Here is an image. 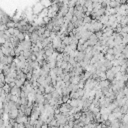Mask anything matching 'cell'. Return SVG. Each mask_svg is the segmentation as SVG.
Instances as JSON below:
<instances>
[{
	"mask_svg": "<svg viewBox=\"0 0 128 128\" xmlns=\"http://www.w3.org/2000/svg\"><path fill=\"white\" fill-rule=\"evenodd\" d=\"M44 9V7H43V5L41 4V2H38V3H36L33 7H32V12H33V14L34 15H36V16H38L39 14H40V12Z\"/></svg>",
	"mask_w": 128,
	"mask_h": 128,
	"instance_id": "6da1fadb",
	"label": "cell"
},
{
	"mask_svg": "<svg viewBox=\"0 0 128 128\" xmlns=\"http://www.w3.org/2000/svg\"><path fill=\"white\" fill-rule=\"evenodd\" d=\"M99 87H100V89L111 87V82L108 81V80H101V81L99 82Z\"/></svg>",
	"mask_w": 128,
	"mask_h": 128,
	"instance_id": "7a4b0ae2",
	"label": "cell"
},
{
	"mask_svg": "<svg viewBox=\"0 0 128 128\" xmlns=\"http://www.w3.org/2000/svg\"><path fill=\"white\" fill-rule=\"evenodd\" d=\"M10 94H11V95H14V96H18V97H20V94H21V88H19V87H17V86H15V87L11 88V90H10Z\"/></svg>",
	"mask_w": 128,
	"mask_h": 128,
	"instance_id": "3957f363",
	"label": "cell"
},
{
	"mask_svg": "<svg viewBox=\"0 0 128 128\" xmlns=\"http://www.w3.org/2000/svg\"><path fill=\"white\" fill-rule=\"evenodd\" d=\"M105 74H106V80H108V81H110V82L115 78V74H114L111 70H107V71L105 72Z\"/></svg>",
	"mask_w": 128,
	"mask_h": 128,
	"instance_id": "277c9868",
	"label": "cell"
},
{
	"mask_svg": "<svg viewBox=\"0 0 128 128\" xmlns=\"http://www.w3.org/2000/svg\"><path fill=\"white\" fill-rule=\"evenodd\" d=\"M120 5H121V1H114V0H112V1H110L109 2V7L110 8H118V7H120Z\"/></svg>",
	"mask_w": 128,
	"mask_h": 128,
	"instance_id": "5b68a950",
	"label": "cell"
},
{
	"mask_svg": "<svg viewBox=\"0 0 128 128\" xmlns=\"http://www.w3.org/2000/svg\"><path fill=\"white\" fill-rule=\"evenodd\" d=\"M9 119H16L18 117V109H15V110H11L9 112Z\"/></svg>",
	"mask_w": 128,
	"mask_h": 128,
	"instance_id": "8992f818",
	"label": "cell"
},
{
	"mask_svg": "<svg viewBox=\"0 0 128 128\" xmlns=\"http://www.w3.org/2000/svg\"><path fill=\"white\" fill-rule=\"evenodd\" d=\"M70 83L71 84H74V85H78L79 84V82H80V77L79 76H73V77H71L70 78Z\"/></svg>",
	"mask_w": 128,
	"mask_h": 128,
	"instance_id": "52a82bcc",
	"label": "cell"
},
{
	"mask_svg": "<svg viewBox=\"0 0 128 128\" xmlns=\"http://www.w3.org/2000/svg\"><path fill=\"white\" fill-rule=\"evenodd\" d=\"M87 46L85 44H77V47H76V50L78 52H84L85 50H86Z\"/></svg>",
	"mask_w": 128,
	"mask_h": 128,
	"instance_id": "ba28073f",
	"label": "cell"
},
{
	"mask_svg": "<svg viewBox=\"0 0 128 128\" xmlns=\"http://www.w3.org/2000/svg\"><path fill=\"white\" fill-rule=\"evenodd\" d=\"M69 98H70V99H80L79 94L77 93V91H76V92H71V93L69 94Z\"/></svg>",
	"mask_w": 128,
	"mask_h": 128,
	"instance_id": "9c48e42d",
	"label": "cell"
},
{
	"mask_svg": "<svg viewBox=\"0 0 128 128\" xmlns=\"http://www.w3.org/2000/svg\"><path fill=\"white\" fill-rule=\"evenodd\" d=\"M110 70H111L114 74H117V73H119V72L121 71V68H120V66H113Z\"/></svg>",
	"mask_w": 128,
	"mask_h": 128,
	"instance_id": "30bf717a",
	"label": "cell"
},
{
	"mask_svg": "<svg viewBox=\"0 0 128 128\" xmlns=\"http://www.w3.org/2000/svg\"><path fill=\"white\" fill-rule=\"evenodd\" d=\"M2 89H3V91H4L6 94H9V93H10V90H11V88H10V86H9L8 84H5L4 86L2 87Z\"/></svg>",
	"mask_w": 128,
	"mask_h": 128,
	"instance_id": "8fae6325",
	"label": "cell"
},
{
	"mask_svg": "<svg viewBox=\"0 0 128 128\" xmlns=\"http://www.w3.org/2000/svg\"><path fill=\"white\" fill-rule=\"evenodd\" d=\"M111 64H112V66H120L121 65V61L118 60V59H114V60L111 61Z\"/></svg>",
	"mask_w": 128,
	"mask_h": 128,
	"instance_id": "7c38bea8",
	"label": "cell"
},
{
	"mask_svg": "<svg viewBox=\"0 0 128 128\" xmlns=\"http://www.w3.org/2000/svg\"><path fill=\"white\" fill-rule=\"evenodd\" d=\"M48 126H56L58 127V123H57V120L55 118H53L49 123H48Z\"/></svg>",
	"mask_w": 128,
	"mask_h": 128,
	"instance_id": "4fadbf2b",
	"label": "cell"
},
{
	"mask_svg": "<svg viewBox=\"0 0 128 128\" xmlns=\"http://www.w3.org/2000/svg\"><path fill=\"white\" fill-rule=\"evenodd\" d=\"M104 58H105L106 60H108V61H112V60L115 59L114 55H110V54H105V55H104Z\"/></svg>",
	"mask_w": 128,
	"mask_h": 128,
	"instance_id": "5bb4252c",
	"label": "cell"
},
{
	"mask_svg": "<svg viewBox=\"0 0 128 128\" xmlns=\"http://www.w3.org/2000/svg\"><path fill=\"white\" fill-rule=\"evenodd\" d=\"M121 122H122V124H124V125H125V124H126L127 122H128V113L122 116V119H121Z\"/></svg>",
	"mask_w": 128,
	"mask_h": 128,
	"instance_id": "9a60e30c",
	"label": "cell"
},
{
	"mask_svg": "<svg viewBox=\"0 0 128 128\" xmlns=\"http://www.w3.org/2000/svg\"><path fill=\"white\" fill-rule=\"evenodd\" d=\"M62 55H63V61H64V62H69L70 56H69L68 54H66V53H63Z\"/></svg>",
	"mask_w": 128,
	"mask_h": 128,
	"instance_id": "2e32d148",
	"label": "cell"
},
{
	"mask_svg": "<svg viewBox=\"0 0 128 128\" xmlns=\"http://www.w3.org/2000/svg\"><path fill=\"white\" fill-rule=\"evenodd\" d=\"M121 34H128V26H124V27H122L120 35H121Z\"/></svg>",
	"mask_w": 128,
	"mask_h": 128,
	"instance_id": "e0dca14e",
	"label": "cell"
},
{
	"mask_svg": "<svg viewBox=\"0 0 128 128\" xmlns=\"http://www.w3.org/2000/svg\"><path fill=\"white\" fill-rule=\"evenodd\" d=\"M94 34L96 35V37L98 38V40H100V39L102 38V36H103V32H102V31H98V32H95Z\"/></svg>",
	"mask_w": 128,
	"mask_h": 128,
	"instance_id": "ac0fdd59",
	"label": "cell"
},
{
	"mask_svg": "<svg viewBox=\"0 0 128 128\" xmlns=\"http://www.w3.org/2000/svg\"><path fill=\"white\" fill-rule=\"evenodd\" d=\"M77 93L79 94V97H80V99H81V98L83 97V95H84L85 91H84V89H80V88H79V89L77 90Z\"/></svg>",
	"mask_w": 128,
	"mask_h": 128,
	"instance_id": "d6986e66",
	"label": "cell"
},
{
	"mask_svg": "<svg viewBox=\"0 0 128 128\" xmlns=\"http://www.w3.org/2000/svg\"><path fill=\"white\" fill-rule=\"evenodd\" d=\"M42 19H43V23L46 25V24H48L50 21H51V18H49L48 16H46V17H44V18H42Z\"/></svg>",
	"mask_w": 128,
	"mask_h": 128,
	"instance_id": "ffe728a7",
	"label": "cell"
},
{
	"mask_svg": "<svg viewBox=\"0 0 128 128\" xmlns=\"http://www.w3.org/2000/svg\"><path fill=\"white\" fill-rule=\"evenodd\" d=\"M41 128H48V125H47V124H45V123H44V124H43V125H42V126H41Z\"/></svg>",
	"mask_w": 128,
	"mask_h": 128,
	"instance_id": "44dd1931",
	"label": "cell"
},
{
	"mask_svg": "<svg viewBox=\"0 0 128 128\" xmlns=\"http://www.w3.org/2000/svg\"><path fill=\"white\" fill-rule=\"evenodd\" d=\"M48 128H57L56 126H48Z\"/></svg>",
	"mask_w": 128,
	"mask_h": 128,
	"instance_id": "7402d4cb",
	"label": "cell"
},
{
	"mask_svg": "<svg viewBox=\"0 0 128 128\" xmlns=\"http://www.w3.org/2000/svg\"><path fill=\"white\" fill-rule=\"evenodd\" d=\"M125 105L128 107V98H127V100H126V103H125Z\"/></svg>",
	"mask_w": 128,
	"mask_h": 128,
	"instance_id": "603a6c76",
	"label": "cell"
},
{
	"mask_svg": "<svg viewBox=\"0 0 128 128\" xmlns=\"http://www.w3.org/2000/svg\"><path fill=\"white\" fill-rule=\"evenodd\" d=\"M125 72H126V75H128V67H127V69H126V71H125Z\"/></svg>",
	"mask_w": 128,
	"mask_h": 128,
	"instance_id": "cb8c5ba5",
	"label": "cell"
},
{
	"mask_svg": "<svg viewBox=\"0 0 128 128\" xmlns=\"http://www.w3.org/2000/svg\"><path fill=\"white\" fill-rule=\"evenodd\" d=\"M57 128H63V126H58Z\"/></svg>",
	"mask_w": 128,
	"mask_h": 128,
	"instance_id": "d4e9b609",
	"label": "cell"
}]
</instances>
